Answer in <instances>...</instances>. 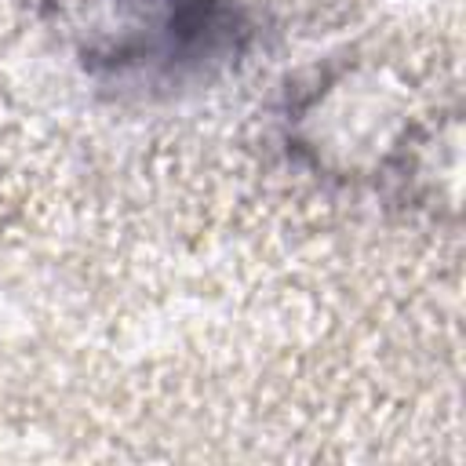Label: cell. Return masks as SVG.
<instances>
[{"label": "cell", "mask_w": 466, "mask_h": 466, "mask_svg": "<svg viewBox=\"0 0 466 466\" xmlns=\"http://www.w3.org/2000/svg\"><path fill=\"white\" fill-rule=\"evenodd\" d=\"M87 62L116 73H182L218 58L237 33L226 0H51Z\"/></svg>", "instance_id": "1"}]
</instances>
